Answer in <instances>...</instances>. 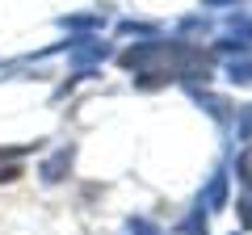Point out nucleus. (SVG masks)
<instances>
[{
    "mask_svg": "<svg viewBox=\"0 0 252 235\" xmlns=\"http://www.w3.org/2000/svg\"><path fill=\"white\" fill-rule=\"evenodd\" d=\"M130 235H160L156 227H147V223H130Z\"/></svg>",
    "mask_w": 252,
    "mask_h": 235,
    "instance_id": "1",
    "label": "nucleus"
}]
</instances>
